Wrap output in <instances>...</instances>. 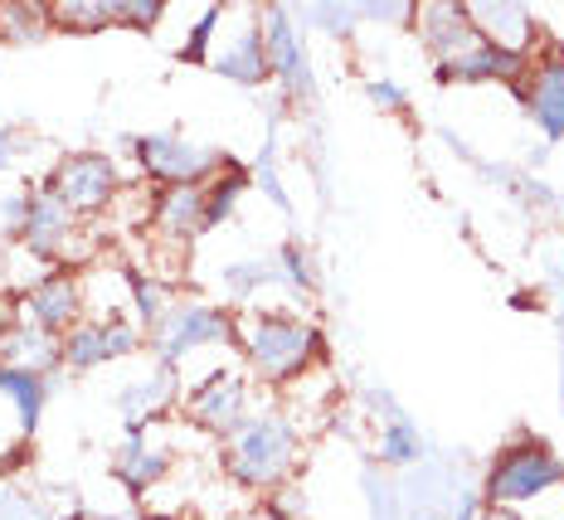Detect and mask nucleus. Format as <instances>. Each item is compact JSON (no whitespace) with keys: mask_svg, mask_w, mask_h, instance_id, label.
<instances>
[{"mask_svg":"<svg viewBox=\"0 0 564 520\" xmlns=\"http://www.w3.org/2000/svg\"><path fill=\"white\" fill-rule=\"evenodd\" d=\"M225 438H229V472L239 481H249V487H273V481L288 477V467H292V429L278 419V413L239 419Z\"/></svg>","mask_w":564,"mask_h":520,"instance_id":"obj_1","label":"nucleus"},{"mask_svg":"<svg viewBox=\"0 0 564 520\" xmlns=\"http://www.w3.org/2000/svg\"><path fill=\"white\" fill-rule=\"evenodd\" d=\"M316 346H322V336L297 316H258V322L243 326L249 365L268 380H292L297 370H307Z\"/></svg>","mask_w":564,"mask_h":520,"instance_id":"obj_2","label":"nucleus"},{"mask_svg":"<svg viewBox=\"0 0 564 520\" xmlns=\"http://www.w3.org/2000/svg\"><path fill=\"white\" fill-rule=\"evenodd\" d=\"M555 481H564V463L545 443L525 438L497 457V467H491V477H487V501L501 511V506L531 501V496H540L545 487H555Z\"/></svg>","mask_w":564,"mask_h":520,"instance_id":"obj_3","label":"nucleus"},{"mask_svg":"<svg viewBox=\"0 0 564 520\" xmlns=\"http://www.w3.org/2000/svg\"><path fill=\"white\" fill-rule=\"evenodd\" d=\"M419 30H423V40H429V54H433V64H438V74H448V68H457L467 54H477L481 44H487L481 30L473 25V15H467V6H423Z\"/></svg>","mask_w":564,"mask_h":520,"instance_id":"obj_4","label":"nucleus"},{"mask_svg":"<svg viewBox=\"0 0 564 520\" xmlns=\"http://www.w3.org/2000/svg\"><path fill=\"white\" fill-rule=\"evenodd\" d=\"M117 191V171L108 156H74L64 161V171L54 175V195L64 199L74 215H84V209H102Z\"/></svg>","mask_w":564,"mask_h":520,"instance_id":"obj_5","label":"nucleus"},{"mask_svg":"<svg viewBox=\"0 0 564 520\" xmlns=\"http://www.w3.org/2000/svg\"><path fill=\"white\" fill-rule=\"evenodd\" d=\"M525 102L535 122L550 137H564V54H540L535 68H525Z\"/></svg>","mask_w":564,"mask_h":520,"instance_id":"obj_6","label":"nucleus"},{"mask_svg":"<svg viewBox=\"0 0 564 520\" xmlns=\"http://www.w3.org/2000/svg\"><path fill=\"white\" fill-rule=\"evenodd\" d=\"M467 15H473V25L481 30V40H491L497 50H507L516 58L531 50L535 25L521 6H467Z\"/></svg>","mask_w":564,"mask_h":520,"instance_id":"obj_7","label":"nucleus"},{"mask_svg":"<svg viewBox=\"0 0 564 520\" xmlns=\"http://www.w3.org/2000/svg\"><path fill=\"white\" fill-rule=\"evenodd\" d=\"M147 156V171L166 175V185H195L199 171H209V151H195V147H181V141H147L141 147Z\"/></svg>","mask_w":564,"mask_h":520,"instance_id":"obj_8","label":"nucleus"},{"mask_svg":"<svg viewBox=\"0 0 564 520\" xmlns=\"http://www.w3.org/2000/svg\"><path fill=\"white\" fill-rule=\"evenodd\" d=\"M132 346V331H127L122 322H88L78 326L74 336H68V360L74 365H98L108 356H122V350Z\"/></svg>","mask_w":564,"mask_h":520,"instance_id":"obj_9","label":"nucleus"},{"mask_svg":"<svg viewBox=\"0 0 564 520\" xmlns=\"http://www.w3.org/2000/svg\"><path fill=\"white\" fill-rule=\"evenodd\" d=\"M78 316V282L74 278H50L34 288L30 297V322L44 331H64Z\"/></svg>","mask_w":564,"mask_h":520,"instance_id":"obj_10","label":"nucleus"},{"mask_svg":"<svg viewBox=\"0 0 564 520\" xmlns=\"http://www.w3.org/2000/svg\"><path fill=\"white\" fill-rule=\"evenodd\" d=\"M205 185H166L156 199V219H161V229H171V234H195L199 224L209 219V205H205Z\"/></svg>","mask_w":564,"mask_h":520,"instance_id":"obj_11","label":"nucleus"},{"mask_svg":"<svg viewBox=\"0 0 564 520\" xmlns=\"http://www.w3.org/2000/svg\"><path fill=\"white\" fill-rule=\"evenodd\" d=\"M195 419H205L209 429H234V423L243 419V384L234 380V375H219V380H209L199 389L195 399Z\"/></svg>","mask_w":564,"mask_h":520,"instance_id":"obj_12","label":"nucleus"},{"mask_svg":"<svg viewBox=\"0 0 564 520\" xmlns=\"http://www.w3.org/2000/svg\"><path fill=\"white\" fill-rule=\"evenodd\" d=\"M68 229H74V209L64 205L58 195H40L30 205V219H25V239L34 243V248H54L68 239Z\"/></svg>","mask_w":564,"mask_h":520,"instance_id":"obj_13","label":"nucleus"},{"mask_svg":"<svg viewBox=\"0 0 564 520\" xmlns=\"http://www.w3.org/2000/svg\"><path fill=\"white\" fill-rule=\"evenodd\" d=\"M229 326L219 312H175L166 316V331H161V340H166V350H185V346H199V340H225Z\"/></svg>","mask_w":564,"mask_h":520,"instance_id":"obj_14","label":"nucleus"},{"mask_svg":"<svg viewBox=\"0 0 564 520\" xmlns=\"http://www.w3.org/2000/svg\"><path fill=\"white\" fill-rule=\"evenodd\" d=\"M54 20L58 25H74V30H98L108 25V20H122V0H64V6H54Z\"/></svg>","mask_w":564,"mask_h":520,"instance_id":"obj_15","label":"nucleus"},{"mask_svg":"<svg viewBox=\"0 0 564 520\" xmlns=\"http://www.w3.org/2000/svg\"><path fill=\"white\" fill-rule=\"evenodd\" d=\"M481 520H516V516H511V511H497V506H491V511L481 516Z\"/></svg>","mask_w":564,"mask_h":520,"instance_id":"obj_16","label":"nucleus"},{"mask_svg":"<svg viewBox=\"0 0 564 520\" xmlns=\"http://www.w3.org/2000/svg\"><path fill=\"white\" fill-rule=\"evenodd\" d=\"M253 520H282V516H273V511H258Z\"/></svg>","mask_w":564,"mask_h":520,"instance_id":"obj_17","label":"nucleus"}]
</instances>
